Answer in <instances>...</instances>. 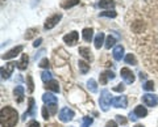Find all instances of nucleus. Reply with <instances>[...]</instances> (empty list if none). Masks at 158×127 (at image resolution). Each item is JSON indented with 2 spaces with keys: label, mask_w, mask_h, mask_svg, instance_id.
<instances>
[{
  "label": "nucleus",
  "mask_w": 158,
  "mask_h": 127,
  "mask_svg": "<svg viewBox=\"0 0 158 127\" xmlns=\"http://www.w3.org/2000/svg\"><path fill=\"white\" fill-rule=\"evenodd\" d=\"M19 114L16 109L11 106H4L0 111V123L2 127H15L17 125Z\"/></svg>",
  "instance_id": "obj_1"
},
{
  "label": "nucleus",
  "mask_w": 158,
  "mask_h": 127,
  "mask_svg": "<svg viewBox=\"0 0 158 127\" xmlns=\"http://www.w3.org/2000/svg\"><path fill=\"white\" fill-rule=\"evenodd\" d=\"M99 104H100V109L103 111H107L110 109V106L112 104V98H111V93L108 89H103L100 93V98H99Z\"/></svg>",
  "instance_id": "obj_2"
},
{
  "label": "nucleus",
  "mask_w": 158,
  "mask_h": 127,
  "mask_svg": "<svg viewBox=\"0 0 158 127\" xmlns=\"http://www.w3.org/2000/svg\"><path fill=\"white\" fill-rule=\"evenodd\" d=\"M61 18H62V14H61V13H56V14H53V16H50L49 18H46V21H45V25H44V28H45L46 30H50V29H53V28L56 26L59 21H61Z\"/></svg>",
  "instance_id": "obj_3"
},
{
  "label": "nucleus",
  "mask_w": 158,
  "mask_h": 127,
  "mask_svg": "<svg viewBox=\"0 0 158 127\" xmlns=\"http://www.w3.org/2000/svg\"><path fill=\"white\" fill-rule=\"evenodd\" d=\"M78 38H79L78 32L73 30V32H70L69 34H66V36L63 37V42H65L66 45H69V46H75L78 43Z\"/></svg>",
  "instance_id": "obj_4"
},
{
  "label": "nucleus",
  "mask_w": 158,
  "mask_h": 127,
  "mask_svg": "<svg viewBox=\"0 0 158 127\" xmlns=\"http://www.w3.org/2000/svg\"><path fill=\"white\" fill-rule=\"evenodd\" d=\"M120 75H121V77H123V80H124L127 84H132L133 81H135V74L129 70V68H127V67H124V68H121V71H120Z\"/></svg>",
  "instance_id": "obj_5"
},
{
  "label": "nucleus",
  "mask_w": 158,
  "mask_h": 127,
  "mask_svg": "<svg viewBox=\"0 0 158 127\" xmlns=\"http://www.w3.org/2000/svg\"><path fill=\"white\" fill-rule=\"evenodd\" d=\"M74 115H75V113L71 110V109H69V107H63V109L59 111V119H61L62 122H69V121H71L74 118Z\"/></svg>",
  "instance_id": "obj_6"
},
{
  "label": "nucleus",
  "mask_w": 158,
  "mask_h": 127,
  "mask_svg": "<svg viewBox=\"0 0 158 127\" xmlns=\"http://www.w3.org/2000/svg\"><path fill=\"white\" fill-rule=\"evenodd\" d=\"M142 102H144L146 106H157L158 105V97L156 94L146 93V94L142 96Z\"/></svg>",
  "instance_id": "obj_7"
},
{
  "label": "nucleus",
  "mask_w": 158,
  "mask_h": 127,
  "mask_svg": "<svg viewBox=\"0 0 158 127\" xmlns=\"http://www.w3.org/2000/svg\"><path fill=\"white\" fill-rule=\"evenodd\" d=\"M15 64L16 63H13V62H9L6 64V67H2V77L3 79H9V76L12 75V72H13V68H15Z\"/></svg>",
  "instance_id": "obj_8"
},
{
  "label": "nucleus",
  "mask_w": 158,
  "mask_h": 127,
  "mask_svg": "<svg viewBox=\"0 0 158 127\" xmlns=\"http://www.w3.org/2000/svg\"><path fill=\"white\" fill-rule=\"evenodd\" d=\"M23 46H16V47H13L12 48V50H9V51H7L6 54H3V59L4 60H8V59H12V58H15V56H16V55H19V54L20 52H21L23 51Z\"/></svg>",
  "instance_id": "obj_9"
},
{
  "label": "nucleus",
  "mask_w": 158,
  "mask_h": 127,
  "mask_svg": "<svg viewBox=\"0 0 158 127\" xmlns=\"http://www.w3.org/2000/svg\"><path fill=\"white\" fill-rule=\"evenodd\" d=\"M112 105L115 106V107H127L128 100H127L125 96H118V97L112 98Z\"/></svg>",
  "instance_id": "obj_10"
},
{
  "label": "nucleus",
  "mask_w": 158,
  "mask_h": 127,
  "mask_svg": "<svg viewBox=\"0 0 158 127\" xmlns=\"http://www.w3.org/2000/svg\"><path fill=\"white\" fill-rule=\"evenodd\" d=\"M115 79V74H113L112 71H104L100 74V84L106 85L108 80H113Z\"/></svg>",
  "instance_id": "obj_11"
},
{
  "label": "nucleus",
  "mask_w": 158,
  "mask_h": 127,
  "mask_svg": "<svg viewBox=\"0 0 158 127\" xmlns=\"http://www.w3.org/2000/svg\"><path fill=\"white\" fill-rule=\"evenodd\" d=\"M98 7L111 11V9L115 8V2H113V0H100V2L98 3Z\"/></svg>",
  "instance_id": "obj_12"
},
{
  "label": "nucleus",
  "mask_w": 158,
  "mask_h": 127,
  "mask_svg": "<svg viewBox=\"0 0 158 127\" xmlns=\"http://www.w3.org/2000/svg\"><path fill=\"white\" fill-rule=\"evenodd\" d=\"M123 55H124V47L121 45L115 46V48H113V58H115V60H121Z\"/></svg>",
  "instance_id": "obj_13"
},
{
  "label": "nucleus",
  "mask_w": 158,
  "mask_h": 127,
  "mask_svg": "<svg viewBox=\"0 0 158 127\" xmlns=\"http://www.w3.org/2000/svg\"><path fill=\"white\" fill-rule=\"evenodd\" d=\"M82 36H83V40L86 42H91L92 37H94V29L92 28H85L82 32Z\"/></svg>",
  "instance_id": "obj_14"
},
{
  "label": "nucleus",
  "mask_w": 158,
  "mask_h": 127,
  "mask_svg": "<svg viewBox=\"0 0 158 127\" xmlns=\"http://www.w3.org/2000/svg\"><path fill=\"white\" fill-rule=\"evenodd\" d=\"M28 62H29V56L27 55V54H23L21 55V59H20V62L19 63H16V66H17V68L19 70H25V68L28 67Z\"/></svg>",
  "instance_id": "obj_15"
},
{
  "label": "nucleus",
  "mask_w": 158,
  "mask_h": 127,
  "mask_svg": "<svg viewBox=\"0 0 158 127\" xmlns=\"http://www.w3.org/2000/svg\"><path fill=\"white\" fill-rule=\"evenodd\" d=\"M79 54L85 58V59H87V60H92L94 58H92V54H91V50L88 47H79Z\"/></svg>",
  "instance_id": "obj_16"
},
{
  "label": "nucleus",
  "mask_w": 158,
  "mask_h": 127,
  "mask_svg": "<svg viewBox=\"0 0 158 127\" xmlns=\"http://www.w3.org/2000/svg\"><path fill=\"white\" fill-rule=\"evenodd\" d=\"M13 94H15V98H17V102H21L24 100V88L21 85L16 87L13 90Z\"/></svg>",
  "instance_id": "obj_17"
},
{
  "label": "nucleus",
  "mask_w": 158,
  "mask_h": 127,
  "mask_svg": "<svg viewBox=\"0 0 158 127\" xmlns=\"http://www.w3.org/2000/svg\"><path fill=\"white\" fill-rule=\"evenodd\" d=\"M45 88H46V89H49V90L54 92V93H58V92H59V85H58V81H56V80H50L49 83H46Z\"/></svg>",
  "instance_id": "obj_18"
},
{
  "label": "nucleus",
  "mask_w": 158,
  "mask_h": 127,
  "mask_svg": "<svg viewBox=\"0 0 158 127\" xmlns=\"http://www.w3.org/2000/svg\"><path fill=\"white\" fill-rule=\"evenodd\" d=\"M133 113L137 115V118H144V117L148 115V110L142 105H140V106H136V109H135Z\"/></svg>",
  "instance_id": "obj_19"
},
{
  "label": "nucleus",
  "mask_w": 158,
  "mask_h": 127,
  "mask_svg": "<svg viewBox=\"0 0 158 127\" xmlns=\"http://www.w3.org/2000/svg\"><path fill=\"white\" fill-rule=\"evenodd\" d=\"M104 40H106L104 33H98V36L95 37V47H96V48H100V47L106 43Z\"/></svg>",
  "instance_id": "obj_20"
},
{
  "label": "nucleus",
  "mask_w": 158,
  "mask_h": 127,
  "mask_svg": "<svg viewBox=\"0 0 158 127\" xmlns=\"http://www.w3.org/2000/svg\"><path fill=\"white\" fill-rule=\"evenodd\" d=\"M42 101L45 102V104L50 105V104H57V97L53 96L52 93H45L42 96Z\"/></svg>",
  "instance_id": "obj_21"
},
{
  "label": "nucleus",
  "mask_w": 158,
  "mask_h": 127,
  "mask_svg": "<svg viewBox=\"0 0 158 127\" xmlns=\"http://www.w3.org/2000/svg\"><path fill=\"white\" fill-rule=\"evenodd\" d=\"M145 29V24L142 21H135L132 24V30L135 33H141Z\"/></svg>",
  "instance_id": "obj_22"
},
{
  "label": "nucleus",
  "mask_w": 158,
  "mask_h": 127,
  "mask_svg": "<svg viewBox=\"0 0 158 127\" xmlns=\"http://www.w3.org/2000/svg\"><path fill=\"white\" fill-rule=\"evenodd\" d=\"M36 113H34V100L32 98H29V109H28V111H25L24 113V117H23V119H25L28 115H34Z\"/></svg>",
  "instance_id": "obj_23"
},
{
  "label": "nucleus",
  "mask_w": 158,
  "mask_h": 127,
  "mask_svg": "<svg viewBox=\"0 0 158 127\" xmlns=\"http://www.w3.org/2000/svg\"><path fill=\"white\" fill-rule=\"evenodd\" d=\"M79 2H81V0H65V2L61 3V7L63 9H69V8H71L74 6H77V4H79Z\"/></svg>",
  "instance_id": "obj_24"
},
{
  "label": "nucleus",
  "mask_w": 158,
  "mask_h": 127,
  "mask_svg": "<svg viewBox=\"0 0 158 127\" xmlns=\"http://www.w3.org/2000/svg\"><path fill=\"white\" fill-rule=\"evenodd\" d=\"M78 66H79V70H81V72L83 75H86L87 72L90 71V64H88L87 62H85V60H79Z\"/></svg>",
  "instance_id": "obj_25"
},
{
  "label": "nucleus",
  "mask_w": 158,
  "mask_h": 127,
  "mask_svg": "<svg viewBox=\"0 0 158 127\" xmlns=\"http://www.w3.org/2000/svg\"><path fill=\"white\" fill-rule=\"evenodd\" d=\"M37 33H38V29L37 28H31V29H28V30L25 32V40H32L33 37H36L37 36Z\"/></svg>",
  "instance_id": "obj_26"
},
{
  "label": "nucleus",
  "mask_w": 158,
  "mask_h": 127,
  "mask_svg": "<svg viewBox=\"0 0 158 127\" xmlns=\"http://www.w3.org/2000/svg\"><path fill=\"white\" fill-rule=\"evenodd\" d=\"M87 88L90 89V92H92V93H96L98 92V85H96V81L94 79H90L87 81Z\"/></svg>",
  "instance_id": "obj_27"
},
{
  "label": "nucleus",
  "mask_w": 158,
  "mask_h": 127,
  "mask_svg": "<svg viewBox=\"0 0 158 127\" xmlns=\"http://www.w3.org/2000/svg\"><path fill=\"white\" fill-rule=\"evenodd\" d=\"M115 43H116V38L110 34V36L107 37V41H106V43H104V46H106V48H111V47L115 46Z\"/></svg>",
  "instance_id": "obj_28"
},
{
  "label": "nucleus",
  "mask_w": 158,
  "mask_h": 127,
  "mask_svg": "<svg viewBox=\"0 0 158 127\" xmlns=\"http://www.w3.org/2000/svg\"><path fill=\"white\" fill-rule=\"evenodd\" d=\"M125 62L128 63V64H132V66L137 64V59H136V56L133 55V54H128V55L125 56Z\"/></svg>",
  "instance_id": "obj_29"
},
{
  "label": "nucleus",
  "mask_w": 158,
  "mask_h": 127,
  "mask_svg": "<svg viewBox=\"0 0 158 127\" xmlns=\"http://www.w3.org/2000/svg\"><path fill=\"white\" fill-rule=\"evenodd\" d=\"M41 79H42V81H45V83H49L50 80H53L52 79V74L49 71H44L42 74H41Z\"/></svg>",
  "instance_id": "obj_30"
},
{
  "label": "nucleus",
  "mask_w": 158,
  "mask_h": 127,
  "mask_svg": "<svg viewBox=\"0 0 158 127\" xmlns=\"http://www.w3.org/2000/svg\"><path fill=\"white\" fill-rule=\"evenodd\" d=\"M100 16L102 17H111V18H115L117 16V13L115 11H106V12H100Z\"/></svg>",
  "instance_id": "obj_31"
},
{
  "label": "nucleus",
  "mask_w": 158,
  "mask_h": 127,
  "mask_svg": "<svg viewBox=\"0 0 158 127\" xmlns=\"http://www.w3.org/2000/svg\"><path fill=\"white\" fill-rule=\"evenodd\" d=\"M92 125V118H90V117H85L83 118V123L81 127H90Z\"/></svg>",
  "instance_id": "obj_32"
},
{
  "label": "nucleus",
  "mask_w": 158,
  "mask_h": 127,
  "mask_svg": "<svg viewBox=\"0 0 158 127\" xmlns=\"http://www.w3.org/2000/svg\"><path fill=\"white\" fill-rule=\"evenodd\" d=\"M142 88H144L145 90H153V89H154V83H153V81H146Z\"/></svg>",
  "instance_id": "obj_33"
},
{
  "label": "nucleus",
  "mask_w": 158,
  "mask_h": 127,
  "mask_svg": "<svg viewBox=\"0 0 158 127\" xmlns=\"http://www.w3.org/2000/svg\"><path fill=\"white\" fill-rule=\"evenodd\" d=\"M28 89H29V93H32L33 89H34V84H33L32 76H28Z\"/></svg>",
  "instance_id": "obj_34"
},
{
  "label": "nucleus",
  "mask_w": 158,
  "mask_h": 127,
  "mask_svg": "<svg viewBox=\"0 0 158 127\" xmlns=\"http://www.w3.org/2000/svg\"><path fill=\"white\" fill-rule=\"evenodd\" d=\"M41 68H49V66H50V63H49V60H48V58H44V59L40 62V64H38Z\"/></svg>",
  "instance_id": "obj_35"
},
{
  "label": "nucleus",
  "mask_w": 158,
  "mask_h": 127,
  "mask_svg": "<svg viewBox=\"0 0 158 127\" xmlns=\"http://www.w3.org/2000/svg\"><path fill=\"white\" fill-rule=\"evenodd\" d=\"M48 109H49V111H50V114H56L57 113V104L48 105Z\"/></svg>",
  "instance_id": "obj_36"
},
{
  "label": "nucleus",
  "mask_w": 158,
  "mask_h": 127,
  "mask_svg": "<svg viewBox=\"0 0 158 127\" xmlns=\"http://www.w3.org/2000/svg\"><path fill=\"white\" fill-rule=\"evenodd\" d=\"M49 114H50V111H48V106H44L42 107V118L44 119H48L49 118Z\"/></svg>",
  "instance_id": "obj_37"
},
{
  "label": "nucleus",
  "mask_w": 158,
  "mask_h": 127,
  "mask_svg": "<svg viewBox=\"0 0 158 127\" xmlns=\"http://www.w3.org/2000/svg\"><path fill=\"white\" fill-rule=\"evenodd\" d=\"M116 119H117L118 123H121V125H125L127 123V119L123 115H116Z\"/></svg>",
  "instance_id": "obj_38"
},
{
  "label": "nucleus",
  "mask_w": 158,
  "mask_h": 127,
  "mask_svg": "<svg viewBox=\"0 0 158 127\" xmlns=\"http://www.w3.org/2000/svg\"><path fill=\"white\" fill-rule=\"evenodd\" d=\"M27 127H40V123L37 121H31L27 125Z\"/></svg>",
  "instance_id": "obj_39"
},
{
  "label": "nucleus",
  "mask_w": 158,
  "mask_h": 127,
  "mask_svg": "<svg viewBox=\"0 0 158 127\" xmlns=\"http://www.w3.org/2000/svg\"><path fill=\"white\" fill-rule=\"evenodd\" d=\"M106 127H117V123H116L115 121H108Z\"/></svg>",
  "instance_id": "obj_40"
},
{
  "label": "nucleus",
  "mask_w": 158,
  "mask_h": 127,
  "mask_svg": "<svg viewBox=\"0 0 158 127\" xmlns=\"http://www.w3.org/2000/svg\"><path fill=\"white\" fill-rule=\"evenodd\" d=\"M113 90H115V92H123V90H124V85H123V84H118L117 87L113 88Z\"/></svg>",
  "instance_id": "obj_41"
},
{
  "label": "nucleus",
  "mask_w": 158,
  "mask_h": 127,
  "mask_svg": "<svg viewBox=\"0 0 158 127\" xmlns=\"http://www.w3.org/2000/svg\"><path fill=\"white\" fill-rule=\"evenodd\" d=\"M41 42H42V38H38V40H36V41H34V43H33V47H38L40 45H41Z\"/></svg>",
  "instance_id": "obj_42"
},
{
  "label": "nucleus",
  "mask_w": 158,
  "mask_h": 127,
  "mask_svg": "<svg viewBox=\"0 0 158 127\" xmlns=\"http://www.w3.org/2000/svg\"><path fill=\"white\" fill-rule=\"evenodd\" d=\"M129 119H131V121H133V122L137 121V115H136L135 113H132V111H131V113H129Z\"/></svg>",
  "instance_id": "obj_43"
},
{
  "label": "nucleus",
  "mask_w": 158,
  "mask_h": 127,
  "mask_svg": "<svg viewBox=\"0 0 158 127\" xmlns=\"http://www.w3.org/2000/svg\"><path fill=\"white\" fill-rule=\"evenodd\" d=\"M46 127H57L56 125H50V126H46Z\"/></svg>",
  "instance_id": "obj_44"
},
{
  "label": "nucleus",
  "mask_w": 158,
  "mask_h": 127,
  "mask_svg": "<svg viewBox=\"0 0 158 127\" xmlns=\"http://www.w3.org/2000/svg\"><path fill=\"white\" fill-rule=\"evenodd\" d=\"M136 127H144V126H141V125H137Z\"/></svg>",
  "instance_id": "obj_45"
}]
</instances>
